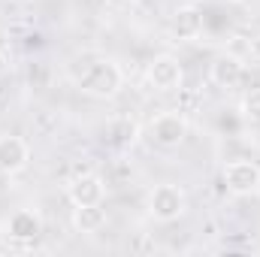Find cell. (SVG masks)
Listing matches in <instances>:
<instances>
[{"label":"cell","mask_w":260,"mask_h":257,"mask_svg":"<svg viewBox=\"0 0 260 257\" xmlns=\"http://www.w3.org/2000/svg\"><path fill=\"white\" fill-rule=\"evenodd\" d=\"M121 82H124V73L115 61H94L79 76V88L91 97H100V100L115 97L121 91Z\"/></svg>","instance_id":"1"},{"label":"cell","mask_w":260,"mask_h":257,"mask_svg":"<svg viewBox=\"0 0 260 257\" xmlns=\"http://www.w3.org/2000/svg\"><path fill=\"white\" fill-rule=\"evenodd\" d=\"M185 209H188V197H185V191L179 185H157L148 194V212L160 224L179 221L185 215Z\"/></svg>","instance_id":"2"},{"label":"cell","mask_w":260,"mask_h":257,"mask_svg":"<svg viewBox=\"0 0 260 257\" xmlns=\"http://www.w3.org/2000/svg\"><path fill=\"white\" fill-rule=\"evenodd\" d=\"M224 185L236 197H248L260 191V167L251 160H230L224 167Z\"/></svg>","instance_id":"3"},{"label":"cell","mask_w":260,"mask_h":257,"mask_svg":"<svg viewBox=\"0 0 260 257\" xmlns=\"http://www.w3.org/2000/svg\"><path fill=\"white\" fill-rule=\"evenodd\" d=\"M148 130H151V139L160 148H179L188 136V121H185L182 112H160Z\"/></svg>","instance_id":"4"},{"label":"cell","mask_w":260,"mask_h":257,"mask_svg":"<svg viewBox=\"0 0 260 257\" xmlns=\"http://www.w3.org/2000/svg\"><path fill=\"white\" fill-rule=\"evenodd\" d=\"M67 197L73 206H103L106 185L97 173H82L67 185Z\"/></svg>","instance_id":"5"},{"label":"cell","mask_w":260,"mask_h":257,"mask_svg":"<svg viewBox=\"0 0 260 257\" xmlns=\"http://www.w3.org/2000/svg\"><path fill=\"white\" fill-rule=\"evenodd\" d=\"M182 79H185V70H182V64L173 55L151 58V64H148V82L157 91H176L182 85Z\"/></svg>","instance_id":"6"},{"label":"cell","mask_w":260,"mask_h":257,"mask_svg":"<svg viewBox=\"0 0 260 257\" xmlns=\"http://www.w3.org/2000/svg\"><path fill=\"white\" fill-rule=\"evenodd\" d=\"M30 160V145L21 136H0V173H21Z\"/></svg>","instance_id":"7"},{"label":"cell","mask_w":260,"mask_h":257,"mask_svg":"<svg viewBox=\"0 0 260 257\" xmlns=\"http://www.w3.org/2000/svg\"><path fill=\"white\" fill-rule=\"evenodd\" d=\"M170 30L179 43H194L197 37L203 34V12L197 6H179L173 12V21H170Z\"/></svg>","instance_id":"8"},{"label":"cell","mask_w":260,"mask_h":257,"mask_svg":"<svg viewBox=\"0 0 260 257\" xmlns=\"http://www.w3.org/2000/svg\"><path fill=\"white\" fill-rule=\"evenodd\" d=\"M40 233H43V218L34 209H18L6 224V236L15 242H34Z\"/></svg>","instance_id":"9"},{"label":"cell","mask_w":260,"mask_h":257,"mask_svg":"<svg viewBox=\"0 0 260 257\" xmlns=\"http://www.w3.org/2000/svg\"><path fill=\"white\" fill-rule=\"evenodd\" d=\"M209 76L218 88H236L245 76V64L236 55H218L209 67Z\"/></svg>","instance_id":"10"},{"label":"cell","mask_w":260,"mask_h":257,"mask_svg":"<svg viewBox=\"0 0 260 257\" xmlns=\"http://www.w3.org/2000/svg\"><path fill=\"white\" fill-rule=\"evenodd\" d=\"M106 224V212L100 206H76L73 209V227L79 233H97Z\"/></svg>","instance_id":"11"},{"label":"cell","mask_w":260,"mask_h":257,"mask_svg":"<svg viewBox=\"0 0 260 257\" xmlns=\"http://www.w3.org/2000/svg\"><path fill=\"white\" fill-rule=\"evenodd\" d=\"M109 136H112L115 145H133L136 136H139V124L133 118H115L109 124Z\"/></svg>","instance_id":"12"},{"label":"cell","mask_w":260,"mask_h":257,"mask_svg":"<svg viewBox=\"0 0 260 257\" xmlns=\"http://www.w3.org/2000/svg\"><path fill=\"white\" fill-rule=\"evenodd\" d=\"M242 115L248 121H260V91H251L245 100H242Z\"/></svg>","instance_id":"13"},{"label":"cell","mask_w":260,"mask_h":257,"mask_svg":"<svg viewBox=\"0 0 260 257\" xmlns=\"http://www.w3.org/2000/svg\"><path fill=\"white\" fill-rule=\"evenodd\" d=\"M6 52H9V34H6V30L0 27V58H3Z\"/></svg>","instance_id":"14"},{"label":"cell","mask_w":260,"mask_h":257,"mask_svg":"<svg viewBox=\"0 0 260 257\" xmlns=\"http://www.w3.org/2000/svg\"><path fill=\"white\" fill-rule=\"evenodd\" d=\"M251 58H254V61H260V37H254V40H251Z\"/></svg>","instance_id":"15"},{"label":"cell","mask_w":260,"mask_h":257,"mask_svg":"<svg viewBox=\"0 0 260 257\" xmlns=\"http://www.w3.org/2000/svg\"><path fill=\"white\" fill-rule=\"evenodd\" d=\"M127 3H139V0H127Z\"/></svg>","instance_id":"16"},{"label":"cell","mask_w":260,"mask_h":257,"mask_svg":"<svg viewBox=\"0 0 260 257\" xmlns=\"http://www.w3.org/2000/svg\"><path fill=\"white\" fill-rule=\"evenodd\" d=\"M236 3H242V0H236Z\"/></svg>","instance_id":"17"}]
</instances>
